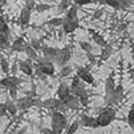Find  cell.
I'll return each instance as SVG.
<instances>
[{
	"label": "cell",
	"instance_id": "obj_1",
	"mask_svg": "<svg viewBox=\"0 0 134 134\" xmlns=\"http://www.w3.org/2000/svg\"><path fill=\"white\" fill-rule=\"evenodd\" d=\"M69 122L64 114L59 113V111H52L51 114V130L52 134H62L64 129H67Z\"/></svg>",
	"mask_w": 134,
	"mask_h": 134
},
{
	"label": "cell",
	"instance_id": "obj_2",
	"mask_svg": "<svg viewBox=\"0 0 134 134\" xmlns=\"http://www.w3.org/2000/svg\"><path fill=\"white\" fill-rule=\"evenodd\" d=\"M114 119H115V110L111 106H107V107H103L102 110H99V114L97 117V122L99 127H106L111 125Z\"/></svg>",
	"mask_w": 134,
	"mask_h": 134
},
{
	"label": "cell",
	"instance_id": "obj_3",
	"mask_svg": "<svg viewBox=\"0 0 134 134\" xmlns=\"http://www.w3.org/2000/svg\"><path fill=\"white\" fill-rule=\"evenodd\" d=\"M35 69L39 70L42 74H44L46 76H54L55 75V64L48 60L47 58H38L36 59V66Z\"/></svg>",
	"mask_w": 134,
	"mask_h": 134
},
{
	"label": "cell",
	"instance_id": "obj_4",
	"mask_svg": "<svg viewBox=\"0 0 134 134\" xmlns=\"http://www.w3.org/2000/svg\"><path fill=\"white\" fill-rule=\"evenodd\" d=\"M125 97V91H124V86L122 85H117L114 91L110 95H105V102L107 103V106H114L119 102H122V99Z\"/></svg>",
	"mask_w": 134,
	"mask_h": 134
},
{
	"label": "cell",
	"instance_id": "obj_5",
	"mask_svg": "<svg viewBox=\"0 0 134 134\" xmlns=\"http://www.w3.org/2000/svg\"><path fill=\"white\" fill-rule=\"evenodd\" d=\"M71 50H70V47H64V48H59V51H58V55H57V58H55V63H57L58 66H64V64H67L70 60H71Z\"/></svg>",
	"mask_w": 134,
	"mask_h": 134
},
{
	"label": "cell",
	"instance_id": "obj_6",
	"mask_svg": "<svg viewBox=\"0 0 134 134\" xmlns=\"http://www.w3.org/2000/svg\"><path fill=\"white\" fill-rule=\"evenodd\" d=\"M35 100H36V98L26 95V97L18 98L15 102H16L18 110H28V109H31V107L35 106Z\"/></svg>",
	"mask_w": 134,
	"mask_h": 134
},
{
	"label": "cell",
	"instance_id": "obj_7",
	"mask_svg": "<svg viewBox=\"0 0 134 134\" xmlns=\"http://www.w3.org/2000/svg\"><path fill=\"white\" fill-rule=\"evenodd\" d=\"M21 83V79L16 75H7L5 78L0 79V86L2 87H5V88H12V87H18L19 85Z\"/></svg>",
	"mask_w": 134,
	"mask_h": 134
},
{
	"label": "cell",
	"instance_id": "obj_8",
	"mask_svg": "<svg viewBox=\"0 0 134 134\" xmlns=\"http://www.w3.org/2000/svg\"><path fill=\"white\" fill-rule=\"evenodd\" d=\"M76 75L81 78V81L85 82V83H88V85H93L94 83V75L90 72V70L87 67H78L76 69Z\"/></svg>",
	"mask_w": 134,
	"mask_h": 134
},
{
	"label": "cell",
	"instance_id": "obj_9",
	"mask_svg": "<svg viewBox=\"0 0 134 134\" xmlns=\"http://www.w3.org/2000/svg\"><path fill=\"white\" fill-rule=\"evenodd\" d=\"M78 28H79V21L78 20H69V19L64 18L63 24H62V30H63L64 34H72Z\"/></svg>",
	"mask_w": 134,
	"mask_h": 134
},
{
	"label": "cell",
	"instance_id": "obj_10",
	"mask_svg": "<svg viewBox=\"0 0 134 134\" xmlns=\"http://www.w3.org/2000/svg\"><path fill=\"white\" fill-rule=\"evenodd\" d=\"M19 70L27 76H32L34 75V66H32V60L27 59V60H20L19 62Z\"/></svg>",
	"mask_w": 134,
	"mask_h": 134
},
{
	"label": "cell",
	"instance_id": "obj_11",
	"mask_svg": "<svg viewBox=\"0 0 134 134\" xmlns=\"http://www.w3.org/2000/svg\"><path fill=\"white\" fill-rule=\"evenodd\" d=\"M62 103V100L59 98H48V99H44L42 100V105L40 107H44V109H47V110H52L55 111L58 109V106Z\"/></svg>",
	"mask_w": 134,
	"mask_h": 134
},
{
	"label": "cell",
	"instance_id": "obj_12",
	"mask_svg": "<svg viewBox=\"0 0 134 134\" xmlns=\"http://www.w3.org/2000/svg\"><path fill=\"white\" fill-rule=\"evenodd\" d=\"M42 54H43V57L44 58H47L48 60L54 62L55 58H57V55H58V51L59 48H55V47H50V46H42Z\"/></svg>",
	"mask_w": 134,
	"mask_h": 134
},
{
	"label": "cell",
	"instance_id": "obj_13",
	"mask_svg": "<svg viewBox=\"0 0 134 134\" xmlns=\"http://www.w3.org/2000/svg\"><path fill=\"white\" fill-rule=\"evenodd\" d=\"M31 12L32 11L28 9L27 7H23L20 11V15H19V23L23 26V27H27L30 24V20H31Z\"/></svg>",
	"mask_w": 134,
	"mask_h": 134
},
{
	"label": "cell",
	"instance_id": "obj_14",
	"mask_svg": "<svg viewBox=\"0 0 134 134\" xmlns=\"http://www.w3.org/2000/svg\"><path fill=\"white\" fill-rule=\"evenodd\" d=\"M79 124H81L83 127H93V129L99 127V126H98V122H97V118L90 117V115H86V114L81 117Z\"/></svg>",
	"mask_w": 134,
	"mask_h": 134
},
{
	"label": "cell",
	"instance_id": "obj_15",
	"mask_svg": "<svg viewBox=\"0 0 134 134\" xmlns=\"http://www.w3.org/2000/svg\"><path fill=\"white\" fill-rule=\"evenodd\" d=\"M62 102L67 106V107H69V110H76L78 107H79L81 106V103H79V99H78L75 95H69V97H67L64 100H62Z\"/></svg>",
	"mask_w": 134,
	"mask_h": 134
},
{
	"label": "cell",
	"instance_id": "obj_16",
	"mask_svg": "<svg viewBox=\"0 0 134 134\" xmlns=\"http://www.w3.org/2000/svg\"><path fill=\"white\" fill-rule=\"evenodd\" d=\"M57 95L60 100H64L69 95H71V90H70V86L66 85V83H60L58 90H57Z\"/></svg>",
	"mask_w": 134,
	"mask_h": 134
},
{
	"label": "cell",
	"instance_id": "obj_17",
	"mask_svg": "<svg viewBox=\"0 0 134 134\" xmlns=\"http://www.w3.org/2000/svg\"><path fill=\"white\" fill-rule=\"evenodd\" d=\"M88 34L91 35V38H93V40H94V43L95 44H98L99 47H106L107 46V42L105 40V38L100 35V34H98L97 31H94V30H88Z\"/></svg>",
	"mask_w": 134,
	"mask_h": 134
},
{
	"label": "cell",
	"instance_id": "obj_18",
	"mask_svg": "<svg viewBox=\"0 0 134 134\" xmlns=\"http://www.w3.org/2000/svg\"><path fill=\"white\" fill-rule=\"evenodd\" d=\"M26 42L23 38H18L14 40V43L11 44V50L15 51V52H24V48H26Z\"/></svg>",
	"mask_w": 134,
	"mask_h": 134
},
{
	"label": "cell",
	"instance_id": "obj_19",
	"mask_svg": "<svg viewBox=\"0 0 134 134\" xmlns=\"http://www.w3.org/2000/svg\"><path fill=\"white\" fill-rule=\"evenodd\" d=\"M66 19L69 20H78V5H70L66 11Z\"/></svg>",
	"mask_w": 134,
	"mask_h": 134
},
{
	"label": "cell",
	"instance_id": "obj_20",
	"mask_svg": "<svg viewBox=\"0 0 134 134\" xmlns=\"http://www.w3.org/2000/svg\"><path fill=\"white\" fill-rule=\"evenodd\" d=\"M115 88V83H114V78L113 76H109L106 79V83H105V95H110L111 93L114 91Z\"/></svg>",
	"mask_w": 134,
	"mask_h": 134
},
{
	"label": "cell",
	"instance_id": "obj_21",
	"mask_svg": "<svg viewBox=\"0 0 134 134\" xmlns=\"http://www.w3.org/2000/svg\"><path fill=\"white\" fill-rule=\"evenodd\" d=\"M24 52H26V55L28 57V59H31V60H36L39 57H38V51L36 50H34L32 47H31V44H26V48H24Z\"/></svg>",
	"mask_w": 134,
	"mask_h": 134
},
{
	"label": "cell",
	"instance_id": "obj_22",
	"mask_svg": "<svg viewBox=\"0 0 134 134\" xmlns=\"http://www.w3.org/2000/svg\"><path fill=\"white\" fill-rule=\"evenodd\" d=\"M102 48L103 50H102V52H100V55H99V59L100 60H107L111 57V54H113V48H111L110 44H107L106 47H102Z\"/></svg>",
	"mask_w": 134,
	"mask_h": 134
},
{
	"label": "cell",
	"instance_id": "obj_23",
	"mask_svg": "<svg viewBox=\"0 0 134 134\" xmlns=\"http://www.w3.org/2000/svg\"><path fill=\"white\" fill-rule=\"evenodd\" d=\"M5 107H7V113H9V114L15 115V114L18 113L16 102H15V100H12V99H8V100H7V102H5Z\"/></svg>",
	"mask_w": 134,
	"mask_h": 134
},
{
	"label": "cell",
	"instance_id": "obj_24",
	"mask_svg": "<svg viewBox=\"0 0 134 134\" xmlns=\"http://www.w3.org/2000/svg\"><path fill=\"white\" fill-rule=\"evenodd\" d=\"M100 4H106L114 9H121V0H98Z\"/></svg>",
	"mask_w": 134,
	"mask_h": 134
},
{
	"label": "cell",
	"instance_id": "obj_25",
	"mask_svg": "<svg viewBox=\"0 0 134 134\" xmlns=\"http://www.w3.org/2000/svg\"><path fill=\"white\" fill-rule=\"evenodd\" d=\"M71 72H72V67H71L70 64H64V66H62V67H60L59 75H60L62 78H66V76H70V75H71Z\"/></svg>",
	"mask_w": 134,
	"mask_h": 134
},
{
	"label": "cell",
	"instance_id": "obj_26",
	"mask_svg": "<svg viewBox=\"0 0 134 134\" xmlns=\"http://www.w3.org/2000/svg\"><path fill=\"white\" fill-rule=\"evenodd\" d=\"M79 126H81L79 121H74L71 125L67 126V129H66V134H75V133L78 131V129H79Z\"/></svg>",
	"mask_w": 134,
	"mask_h": 134
},
{
	"label": "cell",
	"instance_id": "obj_27",
	"mask_svg": "<svg viewBox=\"0 0 134 134\" xmlns=\"http://www.w3.org/2000/svg\"><path fill=\"white\" fill-rule=\"evenodd\" d=\"M8 47H9V35L0 34V48L7 50Z\"/></svg>",
	"mask_w": 134,
	"mask_h": 134
},
{
	"label": "cell",
	"instance_id": "obj_28",
	"mask_svg": "<svg viewBox=\"0 0 134 134\" xmlns=\"http://www.w3.org/2000/svg\"><path fill=\"white\" fill-rule=\"evenodd\" d=\"M63 20H64V18H52L47 21V24H50L52 27H62Z\"/></svg>",
	"mask_w": 134,
	"mask_h": 134
},
{
	"label": "cell",
	"instance_id": "obj_29",
	"mask_svg": "<svg viewBox=\"0 0 134 134\" xmlns=\"http://www.w3.org/2000/svg\"><path fill=\"white\" fill-rule=\"evenodd\" d=\"M127 124H129L130 129H134V105L130 107L129 113H127Z\"/></svg>",
	"mask_w": 134,
	"mask_h": 134
},
{
	"label": "cell",
	"instance_id": "obj_30",
	"mask_svg": "<svg viewBox=\"0 0 134 134\" xmlns=\"http://www.w3.org/2000/svg\"><path fill=\"white\" fill-rule=\"evenodd\" d=\"M0 69L4 74H8L9 72V64H8V60L5 58H0Z\"/></svg>",
	"mask_w": 134,
	"mask_h": 134
},
{
	"label": "cell",
	"instance_id": "obj_31",
	"mask_svg": "<svg viewBox=\"0 0 134 134\" xmlns=\"http://www.w3.org/2000/svg\"><path fill=\"white\" fill-rule=\"evenodd\" d=\"M50 9H51V5H50V4H44V3H39V4H36V7H35V11H38L39 14L46 12V11H50Z\"/></svg>",
	"mask_w": 134,
	"mask_h": 134
},
{
	"label": "cell",
	"instance_id": "obj_32",
	"mask_svg": "<svg viewBox=\"0 0 134 134\" xmlns=\"http://www.w3.org/2000/svg\"><path fill=\"white\" fill-rule=\"evenodd\" d=\"M79 47L87 54V52H91L93 51V46L88 42H79Z\"/></svg>",
	"mask_w": 134,
	"mask_h": 134
},
{
	"label": "cell",
	"instance_id": "obj_33",
	"mask_svg": "<svg viewBox=\"0 0 134 134\" xmlns=\"http://www.w3.org/2000/svg\"><path fill=\"white\" fill-rule=\"evenodd\" d=\"M31 47L34 48V50H42V44H40V42H39V39H36V38H32L31 39Z\"/></svg>",
	"mask_w": 134,
	"mask_h": 134
},
{
	"label": "cell",
	"instance_id": "obj_34",
	"mask_svg": "<svg viewBox=\"0 0 134 134\" xmlns=\"http://www.w3.org/2000/svg\"><path fill=\"white\" fill-rule=\"evenodd\" d=\"M0 34L9 35V28H8V24L5 23V21H0Z\"/></svg>",
	"mask_w": 134,
	"mask_h": 134
},
{
	"label": "cell",
	"instance_id": "obj_35",
	"mask_svg": "<svg viewBox=\"0 0 134 134\" xmlns=\"http://www.w3.org/2000/svg\"><path fill=\"white\" fill-rule=\"evenodd\" d=\"M72 3L78 7H82V5H88L93 3V0H72Z\"/></svg>",
	"mask_w": 134,
	"mask_h": 134
},
{
	"label": "cell",
	"instance_id": "obj_36",
	"mask_svg": "<svg viewBox=\"0 0 134 134\" xmlns=\"http://www.w3.org/2000/svg\"><path fill=\"white\" fill-rule=\"evenodd\" d=\"M133 5V0H121V9H129Z\"/></svg>",
	"mask_w": 134,
	"mask_h": 134
},
{
	"label": "cell",
	"instance_id": "obj_37",
	"mask_svg": "<svg viewBox=\"0 0 134 134\" xmlns=\"http://www.w3.org/2000/svg\"><path fill=\"white\" fill-rule=\"evenodd\" d=\"M24 7H27L28 9H35L36 7V0H24Z\"/></svg>",
	"mask_w": 134,
	"mask_h": 134
},
{
	"label": "cell",
	"instance_id": "obj_38",
	"mask_svg": "<svg viewBox=\"0 0 134 134\" xmlns=\"http://www.w3.org/2000/svg\"><path fill=\"white\" fill-rule=\"evenodd\" d=\"M8 91H9V98L12 100L18 99V87H12V88H9Z\"/></svg>",
	"mask_w": 134,
	"mask_h": 134
},
{
	"label": "cell",
	"instance_id": "obj_39",
	"mask_svg": "<svg viewBox=\"0 0 134 134\" xmlns=\"http://www.w3.org/2000/svg\"><path fill=\"white\" fill-rule=\"evenodd\" d=\"M4 115H7V107H5V103H0V118H3Z\"/></svg>",
	"mask_w": 134,
	"mask_h": 134
},
{
	"label": "cell",
	"instance_id": "obj_40",
	"mask_svg": "<svg viewBox=\"0 0 134 134\" xmlns=\"http://www.w3.org/2000/svg\"><path fill=\"white\" fill-rule=\"evenodd\" d=\"M78 99H79V103H81L82 106H87L88 102H90V99H88V95H87V97H82V98H78Z\"/></svg>",
	"mask_w": 134,
	"mask_h": 134
},
{
	"label": "cell",
	"instance_id": "obj_41",
	"mask_svg": "<svg viewBox=\"0 0 134 134\" xmlns=\"http://www.w3.org/2000/svg\"><path fill=\"white\" fill-rule=\"evenodd\" d=\"M78 85H82V81H81V78L78 76V75H75V76L72 78V82H71V86H78Z\"/></svg>",
	"mask_w": 134,
	"mask_h": 134
},
{
	"label": "cell",
	"instance_id": "obj_42",
	"mask_svg": "<svg viewBox=\"0 0 134 134\" xmlns=\"http://www.w3.org/2000/svg\"><path fill=\"white\" fill-rule=\"evenodd\" d=\"M87 59L90 60L91 63H95V59H97V58L94 57V55H93L91 52H87Z\"/></svg>",
	"mask_w": 134,
	"mask_h": 134
},
{
	"label": "cell",
	"instance_id": "obj_43",
	"mask_svg": "<svg viewBox=\"0 0 134 134\" xmlns=\"http://www.w3.org/2000/svg\"><path fill=\"white\" fill-rule=\"evenodd\" d=\"M42 133H44V134H52V130H51V127L50 129H42Z\"/></svg>",
	"mask_w": 134,
	"mask_h": 134
},
{
	"label": "cell",
	"instance_id": "obj_44",
	"mask_svg": "<svg viewBox=\"0 0 134 134\" xmlns=\"http://www.w3.org/2000/svg\"><path fill=\"white\" fill-rule=\"evenodd\" d=\"M102 14H103V12H102V11H100V9H98V11H97V12H95V15H94V18H95V19H98V18H99L100 15H102Z\"/></svg>",
	"mask_w": 134,
	"mask_h": 134
},
{
	"label": "cell",
	"instance_id": "obj_45",
	"mask_svg": "<svg viewBox=\"0 0 134 134\" xmlns=\"http://www.w3.org/2000/svg\"><path fill=\"white\" fill-rule=\"evenodd\" d=\"M7 4V0H0V7H3Z\"/></svg>",
	"mask_w": 134,
	"mask_h": 134
},
{
	"label": "cell",
	"instance_id": "obj_46",
	"mask_svg": "<svg viewBox=\"0 0 134 134\" xmlns=\"http://www.w3.org/2000/svg\"><path fill=\"white\" fill-rule=\"evenodd\" d=\"M70 2H71V0H60V3H69L70 4Z\"/></svg>",
	"mask_w": 134,
	"mask_h": 134
},
{
	"label": "cell",
	"instance_id": "obj_47",
	"mask_svg": "<svg viewBox=\"0 0 134 134\" xmlns=\"http://www.w3.org/2000/svg\"><path fill=\"white\" fill-rule=\"evenodd\" d=\"M0 21H5V20H4V18H3L2 15H0Z\"/></svg>",
	"mask_w": 134,
	"mask_h": 134
},
{
	"label": "cell",
	"instance_id": "obj_48",
	"mask_svg": "<svg viewBox=\"0 0 134 134\" xmlns=\"http://www.w3.org/2000/svg\"><path fill=\"white\" fill-rule=\"evenodd\" d=\"M133 63H134V57H133Z\"/></svg>",
	"mask_w": 134,
	"mask_h": 134
}]
</instances>
